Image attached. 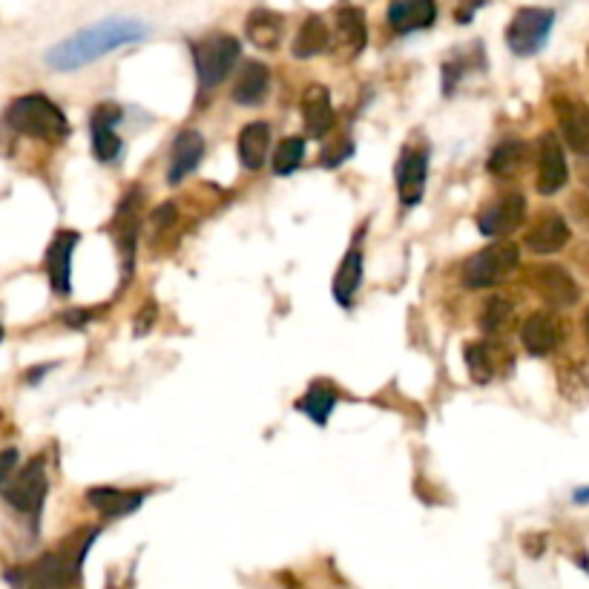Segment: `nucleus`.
Instances as JSON below:
<instances>
[{
  "mask_svg": "<svg viewBox=\"0 0 589 589\" xmlns=\"http://www.w3.org/2000/svg\"><path fill=\"white\" fill-rule=\"evenodd\" d=\"M15 130L6 124V121H0V159H6V156H12L15 153Z\"/></svg>",
  "mask_w": 589,
  "mask_h": 589,
  "instance_id": "35",
  "label": "nucleus"
},
{
  "mask_svg": "<svg viewBox=\"0 0 589 589\" xmlns=\"http://www.w3.org/2000/svg\"><path fill=\"white\" fill-rule=\"evenodd\" d=\"M587 334H589V311H587Z\"/></svg>",
  "mask_w": 589,
  "mask_h": 589,
  "instance_id": "45",
  "label": "nucleus"
},
{
  "mask_svg": "<svg viewBox=\"0 0 589 589\" xmlns=\"http://www.w3.org/2000/svg\"><path fill=\"white\" fill-rule=\"evenodd\" d=\"M575 213L589 225V199L587 196H575Z\"/></svg>",
  "mask_w": 589,
  "mask_h": 589,
  "instance_id": "41",
  "label": "nucleus"
},
{
  "mask_svg": "<svg viewBox=\"0 0 589 589\" xmlns=\"http://www.w3.org/2000/svg\"><path fill=\"white\" fill-rule=\"evenodd\" d=\"M305 159V138H282L273 150V173L276 176H291Z\"/></svg>",
  "mask_w": 589,
  "mask_h": 589,
  "instance_id": "32",
  "label": "nucleus"
},
{
  "mask_svg": "<svg viewBox=\"0 0 589 589\" xmlns=\"http://www.w3.org/2000/svg\"><path fill=\"white\" fill-rule=\"evenodd\" d=\"M159 317V308H156V302H147L144 308H141V314H138L136 325H133V331H136V337H144L150 328H153V322Z\"/></svg>",
  "mask_w": 589,
  "mask_h": 589,
  "instance_id": "34",
  "label": "nucleus"
},
{
  "mask_svg": "<svg viewBox=\"0 0 589 589\" xmlns=\"http://www.w3.org/2000/svg\"><path fill=\"white\" fill-rule=\"evenodd\" d=\"M204 136L199 130H182L173 141V153H170V170H167V182L179 184L184 176H190L204 159Z\"/></svg>",
  "mask_w": 589,
  "mask_h": 589,
  "instance_id": "20",
  "label": "nucleus"
},
{
  "mask_svg": "<svg viewBox=\"0 0 589 589\" xmlns=\"http://www.w3.org/2000/svg\"><path fill=\"white\" fill-rule=\"evenodd\" d=\"M245 32H248L253 46H259V49H276L279 41H282V32H285V21L276 12L256 9V12H250L248 21H245Z\"/></svg>",
  "mask_w": 589,
  "mask_h": 589,
  "instance_id": "26",
  "label": "nucleus"
},
{
  "mask_svg": "<svg viewBox=\"0 0 589 589\" xmlns=\"http://www.w3.org/2000/svg\"><path fill=\"white\" fill-rule=\"evenodd\" d=\"M52 368H55V365H38V368H32V371H26V383H29V386H38V383L44 380L46 374L52 371Z\"/></svg>",
  "mask_w": 589,
  "mask_h": 589,
  "instance_id": "40",
  "label": "nucleus"
},
{
  "mask_svg": "<svg viewBox=\"0 0 589 589\" xmlns=\"http://www.w3.org/2000/svg\"><path fill=\"white\" fill-rule=\"evenodd\" d=\"M144 498H147L144 492H124V489H113V486L87 489V503H90L101 518H107V521L133 515L138 506L144 503Z\"/></svg>",
  "mask_w": 589,
  "mask_h": 589,
  "instance_id": "22",
  "label": "nucleus"
},
{
  "mask_svg": "<svg viewBox=\"0 0 589 589\" xmlns=\"http://www.w3.org/2000/svg\"><path fill=\"white\" fill-rule=\"evenodd\" d=\"M46 492H49V477H46V460L44 457H32L26 466H23L18 475L9 480V486L3 489V500L21 512V515H29L32 523L38 526V518H41V509H44Z\"/></svg>",
  "mask_w": 589,
  "mask_h": 589,
  "instance_id": "6",
  "label": "nucleus"
},
{
  "mask_svg": "<svg viewBox=\"0 0 589 589\" xmlns=\"http://www.w3.org/2000/svg\"><path fill=\"white\" fill-rule=\"evenodd\" d=\"M81 242V233L75 230H58L46 248L44 268L49 276V285L58 296L72 294V253Z\"/></svg>",
  "mask_w": 589,
  "mask_h": 589,
  "instance_id": "10",
  "label": "nucleus"
},
{
  "mask_svg": "<svg viewBox=\"0 0 589 589\" xmlns=\"http://www.w3.org/2000/svg\"><path fill=\"white\" fill-rule=\"evenodd\" d=\"M3 337H6V331H3V325H0V342H3Z\"/></svg>",
  "mask_w": 589,
  "mask_h": 589,
  "instance_id": "44",
  "label": "nucleus"
},
{
  "mask_svg": "<svg viewBox=\"0 0 589 589\" xmlns=\"http://www.w3.org/2000/svg\"><path fill=\"white\" fill-rule=\"evenodd\" d=\"M555 115H558V127L561 136L567 141L572 153H578L581 159H589V107L584 101L572 98V95H558L555 98Z\"/></svg>",
  "mask_w": 589,
  "mask_h": 589,
  "instance_id": "12",
  "label": "nucleus"
},
{
  "mask_svg": "<svg viewBox=\"0 0 589 589\" xmlns=\"http://www.w3.org/2000/svg\"><path fill=\"white\" fill-rule=\"evenodd\" d=\"M529 282L549 308H572L581 299L578 282L561 265H538L529 276Z\"/></svg>",
  "mask_w": 589,
  "mask_h": 589,
  "instance_id": "11",
  "label": "nucleus"
},
{
  "mask_svg": "<svg viewBox=\"0 0 589 589\" xmlns=\"http://www.w3.org/2000/svg\"><path fill=\"white\" fill-rule=\"evenodd\" d=\"M584 184H587V187H589V167H587V170H584Z\"/></svg>",
  "mask_w": 589,
  "mask_h": 589,
  "instance_id": "43",
  "label": "nucleus"
},
{
  "mask_svg": "<svg viewBox=\"0 0 589 589\" xmlns=\"http://www.w3.org/2000/svg\"><path fill=\"white\" fill-rule=\"evenodd\" d=\"M523 164H526V144L518 141V138H509V141H503V144H498V147L492 150L486 167H489V173H495V176H515Z\"/></svg>",
  "mask_w": 589,
  "mask_h": 589,
  "instance_id": "30",
  "label": "nucleus"
},
{
  "mask_svg": "<svg viewBox=\"0 0 589 589\" xmlns=\"http://www.w3.org/2000/svg\"><path fill=\"white\" fill-rule=\"evenodd\" d=\"M394 176H397V193H400V202L406 207H417L423 202V193H426V179H429V153L426 150H417V147H406L403 156L394 167Z\"/></svg>",
  "mask_w": 589,
  "mask_h": 589,
  "instance_id": "13",
  "label": "nucleus"
},
{
  "mask_svg": "<svg viewBox=\"0 0 589 589\" xmlns=\"http://www.w3.org/2000/svg\"><path fill=\"white\" fill-rule=\"evenodd\" d=\"M575 503H589V489H578L575 492Z\"/></svg>",
  "mask_w": 589,
  "mask_h": 589,
  "instance_id": "42",
  "label": "nucleus"
},
{
  "mask_svg": "<svg viewBox=\"0 0 589 589\" xmlns=\"http://www.w3.org/2000/svg\"><path fill=\"white\" fill-rule=\"evenodd\" d=\"M193 49V67L199 78V90H216L227 78V72L242 55V46L233 35H207L204 41H196Z\"/></svg>",
  "mask_w": 589,
  "mask_h": 589,
  "instance_id": "4",
  "label": "nucleus"
},
{
  "mask_svg": "<svg viewBox=\"0 0 589 589\" xmlns=\"http://www.w3.org/2000/svg\"><path fill=\"white\" fill-rule=\"evenodd\" d=\"M552 26H555V12L552 9H538V6L518 9L512 23H509V29H506V44L521 58L538 55L546 46V41H549Z\"/></svg>",
  "mask_w": 589,
  "mask_h": 589,
  "instance_id": "7",
  "label": "nucleus"
},
{
  "mask_svg": "<svg viewBox=\"0 0 589 589\" xmlns=\"http://www.w3.org/2000/svg\"><path fill=\"white\" fill-rule=\"evenodd\" d=\"M368 44V26H365V15L354 6H342L337 12V35L331 41V52L337 61H354Z\"/></svg>",
  "mask_w": 589,
  "mask_h": 589,
  "instance_id": "16",
  "label": "nucleus"
},
{
  "mask_svg": "<svg viewBox=\"0 0 589 589\" xmlns=\"http://www.w3.org/2000/svg\"><path fill=\"white\" fill-rule=\"evenodd\" d=\"M271 153V127L265 121H253L242 127L239 136V161L245 170H259Z\"/></svg>",
  "mask_w": 589,
  "mask_h": 589,
  "instance_id": "23",
  "label": "nucleus"
},
{
  "mask_svg": "<svg viewBox=\"0 0 589 589\" xmlns=\"http://www.w3.org/2000/svg\"><path fill=\"white\" fill-rule=\"evenodd\" d=\"M3 121L18 133V136L38 138V141H49V144H58L69 138V118L64 115V110L49 101L41 92H32V95H21L15 98L6 113H3Z\"/></svg>",
  "mask_w": 589,
  "mask_h": 589,
  "instance_id": "3",
  "label": "nucleus"
},
{
  "mask_svg": "<svg viewBox=\"0 0 589 589\" xmlns=\"http://www.w3.org/2000/svg\"><path fill=\"white\" fill-rule=\"evenodd\" d=\"M121 121V107L118 104H98L92 110L90 118V136H92V153L98 161H118L124 141L115 133Z\"/></svg>",
  "mask_w": 589,
  "mask_h": 589,
  "instance_id": "14",
  "label": "nucleus"
},
{
  "mask_svg": "<svg viewBox=\"0 0 589 589\" xmlns=\"http://www.w3.org/2000/svg\"><path fill=\"white\" fill-rule=\"evenodd\" d=\"M526 219V199L521 193H503L477 213V230L483 236H509Z\"/></svg>",
  "mask_w": 589,
  "mask_h": 589,
  "instance_id": "9",
  "label": "nucleus"
},
{
  "mask_svg": "<svg viewBox=\"0 0 589 589\" xmlns=\"http://www.w3.org/2000/svg\"><path fill=\"white\" fill-rule=\"evenodd\" d=\"M360 282H363V253H360V248H351L340 262L337 276H334V299L340 302L342 308H351L354 305V296L360 291Z\"/></svg>",
  "mask_w": 589,
  "mask_h": 589,
  "instance_id": "25",
  "label": "nucleus"
},
{
  "mask_svg": "<svg viewBox=\"0 0 589 589\" xmlns=\"http://www.w3.org/2000/svg\"><path fill=\"white\" fill-rule=\"evenodd\" d=\"M437 21V0H391L388 6V26L397 35L429 29Z\"/></svg>",
  "mask_w": 589,
  "mask_h": 589,
  "instance_id": "19",
  "label": "nucleus"
},
{
  "mask_svg": "<svg viewBox=\"0 0 589 589\" xmlns=\"http://www.w3.org/2000/svg\"><path fill=\"white\" fill-rule=\"evenodd\" d=\"M15 466H18V452L15 449H3L0 452V486L9 480V475L15 472Z\"/></svg>",
  "mask_w": 589,
  "mask_h": 589,
  "instance_id": "37",
  "label": "nucleus"
},
{
  "mask_svg": "<svg viewBox=\"0 0 589 589\" xmlns=\"http://www.w3.org/2000/svg\"><path fill=\"white\" fill-rule=\"evenodd\" d=\"M354 153V144L351 141H337V144H331V147H325V153H322V164L325 167H337L342 161L348 159Z\"/></svg>",
  "mask_w": 589,
  "mask_h": 589,
  "instance_id": "33",
  "label": "nucleus"
},
{
  "mask_svg": "<svg viewBox=\"0 0 589 589\" xmlns=\"http://www.w3.org/2000/svg\"><path fill=\"white\" fill-rule=\"evenodd\" d=\"M302 121H305V133L311 138L328 136L334 130V107H331V95L322 84H311L302 95Z\"/></svg>",
  "mask_w": 589,
  "mask_h": 589,
  "instance_id": "21",
  "label": "nucleus"
},
{
  "mask_svg": "<svg viewBox=\"0 0 589 589\" xmlns=\"http://www.w3.org/2000/svg\"><path fill=\"white\" fill-rule=\"evenodd\" d=\"M144 35H147V23L133 21V18H107L52 46L46 52V64L58 72H72V69L87 67L92 61L104 58L113 49L136 44Z\"/></svg>",
  "mask_w": 589,
  "mask_h": 589,
  "instance_id": "1",
  "label": "nucleus"
},
{
  "mask_svg": "<svg viewBox=\"0 0 589 589\" xmlns=\"http://www.w3.org/2000/svg\"><path fill=\"white\" fill-rule=\"evenodd\" d=\"M331 49V32L325 21L319 15H308L302 26H299V35L294 41V58L305 61V58H314L319 52Z\"/></svg>",
  "mask_w": 589,
  "mask_h": 589,
  "instance_id": "27",
  "label": "nucleus"
},
{
  "mask_svg": "<svg viewBox=\"0 0 589 589\" xmlns=\"http://www.w3.org/2000/svg\"><path fill=\"white\" fill-rule=\"evenodd\" d=\"M512 317H515L512 314V302L503 299V296H492L486 302L483 314H480V328H483L486 337H498L500 331H506L512 325Z\"/></svg>",
  "mask_w": 589,
  "mask_h": 589,
  "instance_id": "31",
  "label": "nucleus"
},
{
  "mask_svg": "<svg viewBox=\"0 0 589 589\" xmlns=\"http://www.w3.org/2000/svg\"><path fill=\"white\" fill-rule=\"evenodd\" d=\"M176 222V204L167 202L161 204L159 210L153 213V225H156V230H164V227H170Z\"/></svg>",
  "mask_w": 589,
  "mask_h": 589,
  "instance_id": "36",
  "label": "nucleus"
},
{
  "mask_svg": "<svg viewBox=\"0 0 589 589\" xmlns=\"http://www.w3.org/2000/svg\"><path fill=\"white\" fill-rule=\"evenodd\" d=\"M569 179L567 159H564V147L561 141L544 133L538 138V193L541 196H555Z\"/></svg>",
  "mask_w": 589,
  "mask_h": 589,
  "instance_id": "15",
  "label": "nucleus"
},
{
  "mask_svg": "<svg viewBox=\"0 0 589 589\" xmlns=\"http://www.w3.org/2000/svg\"><path fill=\"white\" fill-rule=\"evenodd\" d=\"M296 408L302 414H308L319 429H322V426H328V420H331V414L337 408V391L328 386V383H314V386L305 391V397L296 400Z\"/></svg>",
  "mask_w": 589,
  "mask_h": 589,
  "instance_id": "28",
  "label": "nucleus"
},
{
  "mask_svg": "<svg viewBox=\"0 0 589 589\" xmlns=\"http://www.w3.org/2000/svg\"><path fill=\"white\" fill-rule=\"evenodd\" d=\"M95 317V311H87V308H75V311H67L64 314V322L67 325H72V328H81L84 322H90V319Z\"/></svg>",
  "mask_w": 589,
  "mask_h": 589,
  "instance_id": "39",
  "label": "nucleus"
},
{
  "mask_svg": "<svg viewBox=\"0 0 589 589\" xmlns=\"http://www.w3.org/2000/svg\"><path fill=\"white\" fill-rule=\"evenodd\" d=\"M564 340V328L561 319L555 317L552 311H535L532 317L523 322L521 328V342L523 348L535 357H546L552 354Z\"/></svg>",
  "mask_w": 589,
  "mask_h": 589,
  "instance_id": "18",
  "label": "nucleus"
},
{
  "mask_svg": "<svg viewBox=\"0 0 589 589\" xmlns=\"http://www.w3.org/2000/svg\"><path fill=\"white\" fill-rule=\"evenodd\" d=\"M463 357H466L469 377L475 380L477 386H489V383L495 380V374L500 371L498 354L492 351L489 342H469L466 351H463Z\"/></svg>",
  "mask_w": 589,
  "mask_h": 589,
  "instance_id": "29",
  "label": "nucleus"
},
{
  "mask_svg": "<svg viewBox=\"0 0 589 589\" xmlns=\"http://www.w3.org/2000/svg\"><path fill=\"white\" fill-rule=\"evenodd\" d=\"M271 87V72L265 64H259V61H248L242 72H239V78H236V84H233V101L236 104H259L262 98H265V92Z\"/></svg>",
  "mask_w": 589,
  "mask_h": 589,
  "instance_id": "24",
  "label": "nucleus"
},
{
  "mask_svg": "<svg viewBox=\"0 0 589 589\" xmlns=\"http://www.w3.org/2000/svg\"><path fill=\"white\" fill-rule=\"evenodd\" d=\"M569 236L572 233H569L567 219L561 213H555V210H546L526 230L523 245L532 253H538V256H549V253H558V250L567 248Z\"/></svg>",
  "mask_w": 589,
  "mask_h": 589,
  "instance_id": "17",
  "label": "nucleus"
},
{
  "mask_svg": "<svg viewBox=\"0 0 589 589\" xmlns=\"http://www.w3.org/2000/svg\"><path fill=\"white\" fill-rule=\"evenodd\" d=\"M113 239L115 248H118V259H121V271H124V279H130L133 273V262H136V242H138V230H141V190L133 187L121 204L115 210L113 216Z\"/></svg>",
  "mask_w": 589,
  "mask_h": 589,
  "instance_id": "8",
  "label": "nucleus"
},
{
  "mask_svg": "<svg viewBox=\"0 0 589 589\" xmlns=\"http://www.w3.org/2000/svg\"><path fill=\"white\" fill-rule=\"evenodd\" d=\"M483 3H486V0H463V6H460V9H454V21L469 23L472 21V15H475Z\"/></svg>",
  "mask_w": 589,
  "mask_h": 589,
  "instance_id": "38",
  "label": "nucleus"
},
{
  "mask_svg": "<svg viewBox=\"0 0 589 589\" xmlns=\"http://www.w3.org/2000/svg\"><path fill=\"white\" fill-rule=\"evenodd\" d=\"M521 265V250L512 242H495L489 248L477 250L475 256L463 265V282L466 288H492L503 282L509 273Z\"/></svg>",
  "mask_w": 589,
  "mask_h": 589,
  "instance_id": "5",
  "label": "nucleus"
},
{
  "mask_svg": "<svg viewBox=\"0 0 589 589\" xmlns=\"http://www.w3.org/2000/svg\"><path fill=\"white\" fill-rule=\"evenodd\" d=\"M587 265H589V262H587Z\"/></svg>",
  "mask_w": 589,
  "mask_h": 589,
  "instance_id": "46",
  "label": "nucleus"
},
{
  "mask_svg": "<svg viewBox=\"0 0 589 589\" xmlns=\"http://www.w3.org/2000/svg\"><path fill=\"white\" fill-rule=\"evenodd\" d=\"M98 535H101V529H87V532L64 541L58 552H49L29 567L6 572L3 578L9 584H18V587H29V584L32 587H67V584H75L81 578L84 558H87V552L92 549Z\"/></svg>",
  "mask_w": 589,
  "mask_h": 589,
  "instance_id": "2",
  "label": "nucleus"
}]
</instances>
